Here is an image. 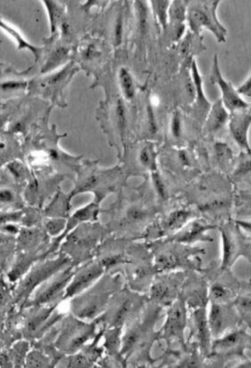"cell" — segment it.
<instances>
[{"label":"cell","instance_id":"6da1fadb","mask_svg":"<svg viewBox=\"0 0 251 368\" xmlns=\"http://www.w3.org/2000/svg\"><path fill=\"white\" fill-rule=\"evenodd\" d=\"M250 336L249 329L243 325L214 338L210 356L206 359L210 367H236L240 362L247 359L245 352Z\"/></svg>","mask_w":251,"mask_h":368},{"label":"cell","instance_id":"7a4b0ae2","mask_svg":"<svg viewBox=\"0 0 251 368\" xmlns=\"http://www.w3.org/2000/svg\"><path fill=\"white\" fill-rule=\"evenodd\" d=\"M221 237V257L218 268L232 270L240 259H245L251 264V237L237 224L235 219L218 225Z\"/></svg>","mask_w":251,"mask_h":368},{"label":"cell","instance_id":"3957f363","mask_svg":"<svg viewBox=\"0 0 251 368\" xmlns=\"http://www.w3.org/2000/svg\"><path fill=\"white\" fill-rule=\"evenodd\" d=\"M192 4L187 11V21L191 30L200 35L201 31L206 29L214 35L218 43H225L228 30L218 17V9L221 1H197L192 2Z\"/></svg>","mask_w":251,"mask_h":368},{"label":"cell","instance_id":"277c9868","mask_svg":"<svg viewBox=\"0 0 251 368\" xmlns=\"http://www.w3.org/2000/svg\"><path fill=\"white\" fill-rule=\"evenodd\" d=\"M212 275L213 278L208 286L210 303H233L240 293L251 286V279L242 280L232 270H221L218 266Z\"/></svg>","mask_w":251,"mask_h":368},{"label":"cell","instance_id":"5b68a950","mask_svg":"<svg viewBox=\"0 0 251 368\" xmlns=\"http://www.w3.org/2000/svg\"><path fill=\"white\" fill-rule=\"evenodd\" d=\"M208 306V320L213 339L243 325L235 303H210Z\"/></svg>","mask_w":251,"mask_h":368},{"label":"cell","instance_id":"8992f818","mask_svg":"<svg viewBox=\"0 0 251 368\" xmlns=\"http://www.w3.org/2000/svg\"><path fill=\"white\" fill-rule=\"evenodd\" d=\"M210 80L212 84H217L220 90L221 101L230 113L249 107L250 104L244 100L238 90L223 77L218 55H215Z\"/></svg>","mask_w":251,"mask_h":368},{"label":"cell","instance_id":"52a82bcc","mask_svg":"<svg viewBox=\"0 0 251 368\" xmlns=\"http://www.w3.org/2000/svg\"><path fill=\"white\" fill-rule=\"evenodd\" d=\"M249 107L230 113L228 127L233 140L238 144L242 153L251 154L249 139L251 112Z\"/></svg>","mask_w":251,"mask_h":368},{"label":"cell","instance_id":"ba28073f","mask_svg":"<svg viewBox=\"0 0 251 368\" xmlns=\"http://www.w3.org/2000/svg\"><path fill=\"white\" fill-rule=\"evenodd\" d=\"M193 327L198 348L200 349L205 359H207L210 356L212 341H213V336H212L210 324H208L207 307H199V309L194 310Z\"/></svg>","mask_w":251,"mask_h":368},{"label":"cell","instance_id":"9c48e42d","mask_svg":"<svg viewBox=\"0 0 251 368\" xmlns=\"http://www.w3.org/2000/svg\"><path fill=\"white\" fill-rule=\"evenodd\" d=\"M187 324V309L185 302L178 300L169 310L164 327V335L168 339L182 340Z\"/></svg>","mask_w":251,"mask_h":368},{"label":"cell","instance_id":"30bf717a","mask_svg":"<svg viewBox=\"0 0 251 368\" xmlns=\"http://www.w3.org/2000/svg\"><path fill=\"white\" fill-rule=\"evenodd\" d=\"M214 228H218V226L207 222H194L181 235L176 237V240L179 243H194L196 241L212 242L213 239L208 235V232Z\"/></svg>","mask_w":251,"mask_h":368},{"label":"cell","instance_id":"8fae6325","mask_svg":"<svg viewBox=\"0 0 251 368\" xmlns=\"http://www.w3.org/2000/svg\"><path fill=\"white\" fill-rule=\"evenodd\" d=\"M229 118L230 112L223 105L221 99H219L208 110L205 128H206L208 132H218L224 128L226 125H228Z\"/></svg>","mask_w":251,"mask_h":368},{"label":"cell","instance_id":"7c38bea8","mask_svg":"<svg viewBox=\"0 0 251 368\" xmlns=\"http://www.w3.org/2000/svg\"><path fill=\"white\" fill-rule=\"evenodd\" d=\"M235 303L237 311L249 331L251 330V286L237 297Z\"/></svg>","mask_w":251,"mask_h":368},{"label":"cell","instance_id":"4fadbf2b","mask_svg":"<svg viewBox=\"0 0 251 368\" xmlns=\"http://www.w3.org/2000/svg\"><path fill=\"white\" fill-rule=\"evenodd\" d=\"M101 273V270L98 267L90 268V270L85 272L73 283V285L70 286L68 289V295H73L74 293L80 291V289L86 288L90 282L93 281L95 278H97Z\"/></svg>","mask_w":251,"mask_h":368},{"label":"cell","instance_id":"5bb4252c","mask_svg":"<svg viewBox=\"0 0 251 368\" xmlns=\"http://www.w3.org/2000/svg\"><path fill=\"white\" fill-rule=\"evenodd\" d=\"M188 2L186 1H173L171 8H169V16L171 22L176 24V26H183V23L187 19V11L188 6H186Z\"/></svg>","mask_w":251,"mask_h":368},{"label":"cell","instance_id":"9a60e30c","mask_svg":"<svg viewBox=\"0 0 251 368\" xmlns=\"http://www.w3.org/2000/svg\"><path fill=\"white\" fill-rule=\"evenodd\" d=\"M120 88L127 99H132L135 95V86L132 74L126 68H122L119 73Z\"/></svg>","mask_w":251,"mask_h":368},{"label":"cell","instance_id":"2e32d148","mask_svg":"<svg viewBox=\"0 0 251 368\" xmlns=\"http://www.w3.org/2000/svg\"><path fill=\"white\" fill-rule=\"evenodd\" d=\"M154 6L155 16L162 29H166L168 24L169 9L171 8V1H151Z\"/></svg>","mask_w":251,"mask_h":368},{"label":"cell","instance_id":"e0dca14e","mask_svg":"<svg viewBox=\"0 0 251 368\" xmlns=\"http://www.w3.org/2000/svg\"><path fill=\"white\" fill-rule=\"evenodd\" d=\"M190 215V212L187 211L173 212L168 219V228L172 230V231L181 228L182 226L186 224V221H188Z\"/></svg>","mask_w":251,"mask_h":368},{"label":"cell","instance_id":"ac0fdd59","mask_svg":"<svg viewBox=\"0 0 251 368\" xmlns=\"http://www.w3.org/2000/svg\"><path fill=\"white\" fill-rule=\"evenodd\" d=\"M171 290L162 283H159L151 288V298L157 302H166V300H171Z\"/></svg>","mask_w":251,"mask_h":368},{"label":"cell","instance_id":"d6986e66","mask_svg":"<svg viewBox=\"0 0 251 368\" xmlns=\"http://www.w3.org/2000/svg\"><path fill=\"white\" fill-rule=\"evenodd\" d=\"M237 207L239 208V214L245 217L251 214V193H242L237 199Z\"/></svg>","mask_w":251,"mask_h":368},{"label":"cell","instance_id":"ffe728a7","mask_svg":"<svg viewBox=\"0 0 251 368\" xmlns=\"http://www.w3.org/2000/svg\"><path fill=\"white\" fill-rule=\"evenodd\" d=\"M67 55H68V51H67L66 48H58V51H55L54 54L51 56V58L48 59L47 65L44 67L43 73L48 72V70L58 66L59 63L66 58Z\"/></svg>","mask_w":251,"mask_h":368},{"label":"cell","instance_id":"44dd1931","mask_svg":"<svg viewBox=\"0 0 251 368\" xmlns=\"http://www.w3.org/2000/svg\"><path fill=\"white\" fill-rule=\"evenodd\" d=\"M65 281H61L55 283L54 285H52L50 288L47 290V292L41 297L40 303H48L49 300L54 299L58 293L61 291L63 285H65Z\"/></svg>","mask_w":251,"mask_h":368},{"label":"cell","instance_id":"7402d4cb","mask_svg":"<svg viewBox=\"0 0 251 368\" xmlns=\"http://www.w3.org/2000/svg\"><path fill=\"white\" fill-rule=\"evenodd\" d=\"M137 10H139V20L140 31L143 33H146L147 27V9L144 6V2H137Z\"/></svg>","mask_w":251,"mask_h":368},{"label":"cell","instance_id":"603a6c76","mask_svg":"<svg viewBox=\"0 0 251 368\" xmlns=\"http://www.w3.org/2000/svg\"><path fill=\"white\" fill-rule=\"evenodd\" d=\"M140 162L144 167L153 168L154 159L150 147H144L140 153Z\"/></svg>","mask_w":251,"mask_h":368},{"label":"cell","instance_id":"cb8c5ba5","mask_svg":"<svg viewBox=\"0 0 251 368\" xmlns=\"http://www.w3.org/2000/svg\"><path fill=\"white\" fill-rule=\"evenodd\" d=\"M123 37V19L122 14H119L118 19H117L115 30H114V38L115 46H119L122 44Z\"/></svg>","mask_w":251,"mask_h":368},{"label":"cell","instance_id":"d4e9b609","mask_svg":"<svg viewBox=\"0 0 251 368\" xmlns=\"http://www.w3.org/2000/svg\"><path fill=\"white\" fill-rule=\"evenodd\" d=\"M46 5H47V9L49 12V16H50V23H51V31L52 33H55L56 28V15H58V9H56V6L55 5V2L50 1H45Z\"/></svg>","mask_w":251,"mask_h":368},{"label":"cell","instance_id":"484cf974","mask_svg":"<svg viewBox=\"0 0 251 368\" xmlns=\"http://www.w3.org/2000/svg\"><path fill=\"white\" fill-rule=\"evenodd\" d=\"M117 116H118L119 129L122 130V133L123 134L126 125V115L125 107H124V105L122 104V101H119L118 102V107H117Z\"/></svg>","mask_w":251,"mask_h":368},{"label":"cell","instance_id":"4316f807","mask_svg":"<svg viewBox=\"0 0 251 368\" xmlns=\"http://www.w3.org/2000/svg\"><path fill=\"white\" fill-rule=\"evenodd\" d=\"M153 180L155 189H156L158 194H160V196L164 198L167 192H166L165 186L164 182H162L160 175H159L158 173L154 172L153 174Z\"/></svg>","mask_w":251,"mask_h":368},{"label":"cell","instance_id":"83f0119b","mask_svg":"<svg viewBox=\"0 0 251 368\" xmlns=\"http://www.w3.org/2000/svg\"><path fill=\"white\" fill-rule=\"evenodd\" d=\"M237 90H238L239 93L243 95V97H251V73L250 75L247 77V79L244 81Z\"/></svg>","mask_w":251,"mask_h":368},{"label":"cell","instance_id":"f1b7e54d","mask_svg":"<svg viewBox=\"0 0 251 368\" xmlns=\"http://www.w3.org/2000/svg\"><path fill=\"white\" fill-rule=\"evenodd\" d=\"M2 26L5 27L6 30H9V33H11L12 34H14V36H15L17 38V40H18V41H20L19 48H30L31 51H33V52L34 53L35 55H36V52L40 53V51H38V48H34L33 47V46H31L29 43H28V42L23 41L22 40V38H19V34L16 33V31H14L13 30L9 29L8 27L5 26V24H2Z\"/></svg>","mask_w":251,"mask_h":368},{"label":"cell","instance_id":"f546056e","mask_svg":"<svg viewBox=\"0 0 251 368\" xmlns=\"http://www.w3.org/2000/svg\"><path fill=\"white\" fill-rule=\"evenodd\" d=\"M171 129L173 135L175 137H178L181 134V122H180V117L178 113L173 117Z\"/></svg>","mask_w":251,"mask_h":368},{"label":"cell","instance_id":"4dcf8cb0","mask_svg":"<svg viewBox=\"0 0 251 368\" xmlns=\"http://www.w3.org/2000/svg\"><path fill=\"white\" fill-rule=\"evenodd\" d=\"M129 307L130 304L128 302L124 303L123 306L120 307L119 312L117 313L115 317V322L117 324L120 323V322L123 321L124 318L126 317L127 315H128Z\"/></svg>","mask_w":251,"mask_h":368},{"label":"cell","instance_id":"1f68e13d","mask_svg":"<svg viewBox=\"0 0 251 368\" xmlns=\"http://www.w3.org/2000/svg\"><path fill=\"white\" fill-rule=\"evenodd\" d=\"M235 221L240 228L251 237V219H236Z\"/></svg>","mask_w":251,"mask_h":368},{"label":"cell","instance_id":"d6a6232c","mask_svg":"<svg viewBox=\"0 0 251 368\" xmlns=\"http://www.w3.org/2000/svg\"><path fill=\"white\" fill-rule=\"evenodd\" d=\"M97 305H90V307H85V309L81 311L80 317H91L97 312Z\"/></svg>","mask_w":251,"mask_h":368},{"label":"cell","instance_id":"836d02e7","mask_svg":"<svg viewBox=\"0 0 251 368\" xmlns=\"http://www.w3.org/2000/svg\"><path fill=\"white\" fill-rule=\"evenodd\" d=\"M137 339V332H133L129 336H127L125 341V349H128L129 347H132L134 343L136 342Z\"/></svg>","mask_w":251,"mask_h":368},{"label":"cell","instance_id":"e575fe53","mask_svg":"<svg viewBox=\"0 0 251 368\" xmlns=\"http://www.w3.org/2000/svg\"><path fill=\"white\" fill-rule=\"evenodd\" d=\"M87 340V336H80V337H77L74 341L72 342V347L73 349L78 348V347H80V345H82L85 341Z\"/></svg>","mask_w":251,"mask_h":368},{"label":"cell","instance_id":"d590c367","mask_svg":"<svg viewBox=\"0 0 251 368\" xmlns=\"http://www.w3.org/2000/svg\"><path fill=\"white\" fill-rule=\"evenodd\" d=\"M63 224L61 222H50L48 225V229L50 230V231L53 233H58L60 230L59 226H62Z\"/></svg>","mask_w":251,"mask_h":368},{"label":"cell","instance_id":"8d00e7d4","mask_svg":"<svg viewBox=\"0 0 251 368\" xmlns=\"http://www.w3.org/2000/svg\"><path fill=\"white\" fill-rule=\"evenodd\" d=\"M12 194L9 192V191H2L1 193V199L3 201H9L11 200Z\"/></svg>","mask_w":251,"mask_h":368},{"label":"cell","instance_id":"74e56055","mask_svg":"<svg viewBox=\"0 0 251 368\" xmlns=\"http://www.w3.org/2000/svg\"><path fill=\"white\" fill-rule=\"evenodd\" d=\"M250 332V336L249 345H247V349L250 350V352H251V330Z\"/></svg>","mask_w":251,"mask_h":368},{"label":"cell","instance_id":"f35d334b","mask_svg":"<svg viewBox=\"0 0 251 368\" xmlns=\"http://www.w3.org/2000/svg\"><path fill=\"white\" fill-rule=\"evenodd\" d=\"M249 109H250V111L251 112V104L250 105Z\"/></svg>","mask_w":251,"mask_h":368},{"label":"cell","instance_id":"ab89813d","mask_svg":"<svg viewBox=\"0 0 251 368\" xmlns=\"http://www.w3.org/2000/svg\"><path fill=\"white\" fill-rule=\"evenodd\" d=\"M247 217H250L251 218V214L247 215Z\"/></svg>","mask_w":251,"mask_h":368}]
</instances>
